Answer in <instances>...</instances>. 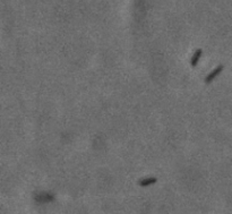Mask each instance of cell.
<instances>
[{"label":"cell","mask_w":232,"mask_h":214,"mask_svg":"<svg viewBox=\"0 0 232 214\" xmlns=\"http://www.w3.org/2000/svg\"><path fill=\"white\" fill-rule=\"evenodd\" d=\"M222 70H223V66H222V65L218 66V67L215 68V69L212 71V73H211V74H208V75H207V77H206V78H205V83H207V84H209V83L212 82V81L215 78V77H216V76H218V75H220V74H221V71H222Z\"/></svg>","instance_id":"6da1fadb"},{"label":"cell","mask_w":232,"mask_h":214,"mask_svg":"<svg viewBox=\"0 0 232 214\" xmlns=\"http://www.w3.org/2000/svg\"><path fill=\"white\" fill-rule=\"evenodd\" d=\"M202 54H203V51H202V49H198V50H196V52L194 54V56H192V58H191V61H190V64H191L192 67H195V66L198 64V61H199V58L202 57Z\"/></svg>","instance_id":"7a4b0ae2"},{"label":"cell","mask_w":232,"mask_h":214,"mask_svg":"<svg viewBox=\"0 0 232 214\" xmlns=\"http://www.w3.org/2000/svg\"><path fill=\"white\" fill-rule=\"evenodd\" d=\"M155 183H156V178H146V179H143V180L139 181V185L143 187H146Z\"/></svg>","instance_id":"3957f363"}]
</instances>
